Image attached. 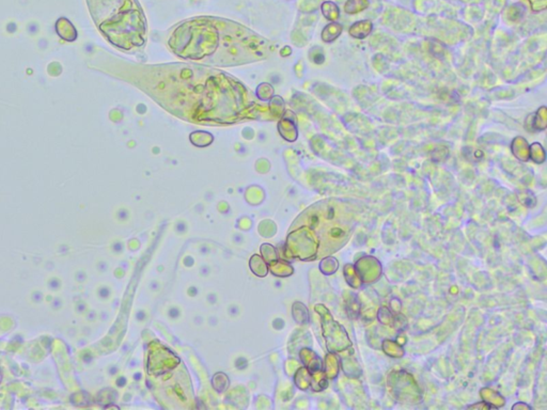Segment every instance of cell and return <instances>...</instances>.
I'll return each mask as SVG.
<instances>
[{"label":"cell","mask_w":547,"mask_h":410,"mask_svg":"<svg viewBox=\"0 0 547 410\" xmlns=\"http://www.w3.org/2000/svg\"><path fill=\"white\" fill-rule=\"evenodd\" d=\"M137 78L170 112L193 122L233 123L253 105L244 86L214 70L187 64L146 67Z\"/></svg>","instance_id":"obj_1"},{"label":"cell","mask_w":547,"mask_h":410,"mask_svg":"<svg viewBox=\"0 0 547 410\" xmlns=\"http://www.w3.org/2000/svg\"><path fill=\"white\" fill-rule=\"evenodd\" d=\"M168 44L182 59L217 68L259 61L270 53L269 43L253 32L245 28L226 30L215 25L180 28Z\"/></svg>","instance_id":"obj_2"},{"label":"cell","mask_w":547,"mask_h":410,"mask_svg":"<svg viewBox=\"0 0 547 410\" xmlns=\"http://www.w3.org/2000/svg\"><path fill=\"white\" fill-rule=\"evenodd\" d=\"M372 30H373L372 21L369 19H363V20L356 21V23L353 24L351 26V28L349 29V34L351 35V36L355 37V39L362 40V39H366L368 36L371 35Z\"/></svg>","instance_id":"obj_3"},{"label":"cell","mask_w":547,"mask_h":410,"mask_svg":"<svg viewBox=\"0 0 547 410\" xmlns=\"http://www.w3.org/2000/svg\"><path fill=\"white\" fill-rule=\"evenodd\" d=\"M529 143L527 142V140L523 138V137H516V138L513 139L512 141V145H511V149L513 154L516 158H518L519 160L522 161H528L530 158H529Z\"/></svg>","instance_id":"obj_4"},{"label":"cell","mask_w":547,"mask_h":410,"mask_svg":"<svg viewBox=\"0 0 547 410\" xmlns=\"http://www.w3.org/2000/svg\"><path fill=\"white\" fill-rule=\"evenodd\" d=\"M531 128L533 130H544L547 126V109L541 107L539 110L531 116Z\"/></svg>","instance_id":"obj_5"},{"label":"cell","mask_w":547,"mask_h":410,"mask_svg":"<svg viewBox=\"0 0 547 410\" xmlns=\"http://www.w3.org/2000/svg\"><path fill=\"white\" fill-rule=\"evenodd\" d=\"M342 30H343V27H342L340 24H337V23L330 24L323 30L322 39L326 43H331L336 39H338Z\"/></svg>","instance_id":"obj_6"},{"label":"cell","mask_w":547,"mask_h":410,"mask_svg":"<svg viewBox=\"0 0 547 410\" xmlns=\"http://www.w3.org/2000/svg\"><path fill=\"white\" fill-rule=\"evenodd\" d=\"M369 0H347L344 11L347 14H357L369 7Z\"/></svg>","instance_id":"obj_7"},{"label":"cell","mask_w":547,"mask_h":410,"mask_svg":"<svg viewBox=\"0 0 547 410\" xmlns=\"http://www.w3.org/2000/svg\"><path fill=\"white\" fill-rule=\"evenodd\" d=\"M529 158H531V160L537 163L544 162L545 151L543 149L542 144L539 143V142H534V143L529 146Z\"/></svg>","instance_id":"obj_8"},{"label":"cell","mask_w":547,"mask_h":410,"mask_svg":"<svg viewBox=\"0 0 547 410\" xmlns=\"http://www.w3.org/2000/svg\"><path fill=\"white\" fill-rule=\"evenodd\" d=\"M322 11H323V14L325 15V18L329 19V20H336L339 18L340 16V11L338 5L334 2H325L322 5Z\"/></svg>","instance_id":"obj_9"},{"label":"cell","mask_w":547,"mask_h":410,"mask_svg":"<svg viewBox=\"0 0 547 410\" xmlns=\"http://www.w3.org/2000/svg\"><path fill=\"white\" fill-rule=\"evenodd\" d=\"M529 2L530 5H531V9L535 11V12L545 10L547 5V0H529Z\"/></svg>","instance_id":"obj_10"}]
</instances>
